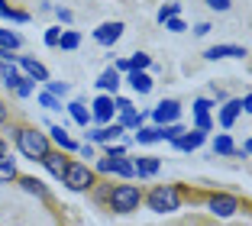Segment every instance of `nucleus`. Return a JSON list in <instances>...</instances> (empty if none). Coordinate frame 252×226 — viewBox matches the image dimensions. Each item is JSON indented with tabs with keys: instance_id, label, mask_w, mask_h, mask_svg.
I'll use <instances>...</instances> for the list:
<instances>
[{
	"instance_id": "20e7f679",
	"label": "nucleus",
	"mask_w": 252,
	"mask_h": 226,
	"mask_svg": "<svg viewBox=\"0 0 252 226\" xmlns=\"http://www.w3.org/2000/svg\"><path fill=\"white\" fill-rule=\"evenodd\" d=\"M181 207V194L171 184H158L152 194H149V210H156V213H171V210H178Z\"/></svg>"
},
{
	"instance_id": "423d86ee",
	"label": "nucleus",
	"mask_w": 252,
	"mask_h": 226,
	"mask_svg": "<svg viewBox=\"0 0 252 226\" xmlns=\"http://www.w3.org/2000/svg\"><path fill=\"white\" fill-rule=\"evenodd\" d=\"M120 36H123V23H104V26H97V30H94V39L100 45H113Z\"/></svg>"
},
{
	"instance_id": "09e8293b",
	"label": "nucleus",
	"mask_w": 252,
	"mask_h": 226,
	"mask_svg": "<svg viewBox=\"0 0 252 226\" xmlns=\"http://www.w3.org/2000/svg\"><path fill=\"white\" fill-rule=\"evenodd\" d=\"M0 155H7V142L3 139H0Z\"/></svg>"
},
{
	"instance_id": "2f4dec72",
	"label": "nucleus",
	"mask_w": 252,
	"mask_h": 226,
	"mask_svg": "<svg viewBox=\"0 0 252 226\" xmlns=\"http://www.w3.org/2000/svg\"><path fill=\"white\" fill-rule=\"evenodd\" d=\"M178 13H181V3H165V7L158 10V23L171 20V16H178Z\"/></svg>"
},
{
	"instance_id": "c756f323",
	"label": "nucleus",
	"mask_w": 252,
	"mask_h": 226,
	"mask_svg": "<svg viewBox=\"0 0 252 226\" xmlns=\"http://www.w3.org/2000/svg\"><path fill=\"white\" fill-rule=\"evenodd\" d=\"M20 78H23V74L16 71L13 65H10V68H3V74H0V81H3L7 88H13V91H16V84H20Z\"/></svg>"
},
{
	"instance_id": "72a5a7b5",
	"label": "nucleus",
	"mask_w": 252,
	"mask_h": 226,
	"mask_svg": "<svg viewBox=\"0 0 252 226\" xmlns=\"http://www.w3.org/2000/svg\"><path fill=\"white\" fill-rule=\"evenodd\" d=\"M32 91H36V84H32V78H20V84H16V94H20V97H30Z\"/></svg>"
},
{
	"instance_id": "f8f14e48",
	"label": "nucleus",
	"mask_w": 252,
	"mask_h": 226,
	"mask_svg": "<svg viewBox=\"0 0 252 226\" xmlns=\"http://www.w3.org/2000/svg\"><path fill=\"white\" fill-rule=\"evenodd\" d=\"M204 139H207L204 132H200V129H194V132H185V136H178L175 142H171V146H175V149H181V152H194V149H197L200 142H204Z\"/></svg>"
},
{
	"instance_id": "c85d7f7f",
	"label": "nucleus",
	"mask_w": 252,
	"mask_h": 226,
	"mask_svg": "<svg viewBox=\"0 0 252 226\" xmlns=\"http://www.w3.org/2000/svg\"><path fill=\"white\" fill-rule=\"evenodd\" d=\"M139 123H142V113H136L133 107L120 110V126H139Z\"/></svg>"
},
{
	"instance_id": "393cba45",
	"label": "nucleus",
	"mask_w": 252,
	"mask_h": 226,
	"mask_svg": "<svg viewBox=\"0 0 252 226\" xmlns=\"http://www.w3.org/2000/svg\"><path fill=\"white\" fill-rule=\"evenodd\" d=\"M113 171H117L120 178H133L136 175V171H133V161L126 159V155H123V159H113Z\"/></svg>"
},
{
	"instance_id": "a18cd8bd",
	"label": "nucleus",
	"mask_w": 252,
	"mask_h": 226,
	"mask_svg": "<svg viewBox=\"0 0 252 226\" xmlns=\"http://www.w3.org/2000/svg\"><path fill=\"white\" fill-rule=\"evenodd\" d=\"M243 110H246V113H252V94L243 97Z\"/></svg>"
},
{
	"instance_id": "f257e3e1",
	"label": "nucleus",
	"mask_w": 252,
	"mask_h": 226,
	"mask_svg": "<svg viewBox=\"0 0 252 226\" xmlns=\"http://www.w3.org/2000/svg\"><path fill=\"white\" fill-rule=\"evenodd\" d=\"M16 139V149H20L23 159H30V161H42L45 155H49V136L39 129H32V126H20V129L13 132Z\"/></svg>"
},
{
	"instance_id": "de8ad7c7",
	"label": "nucleus",
	"mask_w": 252,
	"mask_h": 226,
	"mask_svg": "<svg viewBox=\"0 0 252 226\" xmlns=\"http://www.w3.org/2000/svg\"><path fill=\"white\" fill-rule=\"evenodd\" d=\"M117 71H126V74H129V62L120 59V62H117Z\"/></svg>"
},
{
	"instance_id": "6e6552de",
	"label": "nucleus",
	"mask_w": 252,
	"mask_h": 226,
	"mask_svg": "<svg viewBox=\"0 0 252 226\" xmlns=\"http://www.w3.org/2000/svg\"><path fill=\"white\" fill-rule=\"evenodd\" d=\"M236 197H226V194H214L210 197V210L217 213V217H233L236 213Z\"/></svg>"
},
{
	"instance_id": "9d476101",
	"label": "nucleus",
	"mask_w": 252,
	"mask_h": 226,
	"mask_svg": "<svg viewBox=\"0 0 252 226\" xmlns=\"http://www.w3.org/2000/svg\"><path fill=\"white\" fill-rule=\"evenodd\" d=\"M91 120H94V123H110L113 120V100L110 97H97L94 110H91Z\"/></svg>"
},
{
	"instance_id": "a878e982",
	"label": "nucleus",
	"mask_w": 252,
	"mask_h": 226,
	"mask_svg": "<svg viewBox=\"0 0 252 226\" xmlns=\"http://www.w3.org/2000/svg\"><path fill=\"white\" fill-rule=\"evenodd\" d=\"M126 62H129V71H146V68L152 65V59H149L146 52H136L133 59H126Z\"/></svg>"
},
{
	"instance_id": "b1692460",
	"label": "nucleus",
	"mask_w": 252,
	"mask_h": 226,
	"mask_svg": "<svg viewBox=\"0 0 252 226\" xmlns=\"http://www.w3.org/2000/svg\"><path fill=\"white\" fill-rule=\"evenodd\" d=\"M214 152H217V155H236V146H233V139L223 132V136L214 139Z\"/></svg>"
},
{
	"instance_id": "f03ea898",
	"label": "nucleus",
	"mask_w": 252,
	"mask_h": 226,
	"mask_svg": "<svg viewBox=\"0 0 252 226\" xmlns=\"http://www.w3.org/2000/svg\"><path fill=\"white\" fill-rule=\"evenodd\" d=\"M139 200H142V191L136 184H117V188L107 194V204H110L113 213H133L139 210Z\"/></svg>"
},
{
	"instance_id": "0eeeda50",
	"label": "nucleus",
	"mask_w": 252,
	"mask_h": 226,
	"mask_svg": "<svg viewBox=\"0 0 252 226\" xmlns=\"http://www.w3.org/2000/svg\"><path fill=\"white\" fill-rule=\"evenodd\" d=\"M16 62H20V68L26 71V78H32V81H49L45 65H39L36 59H30V55H16Z\"/></svg>"
},
{
	"instance_id": "bb28decb",
	"label": "nucleus",
	"mask_w": 252,
	"mask_h": 226,
	"mask_svg": "<svg viewBox=\"0 0 252 226\" xmlns=\"http://www.w3.org/2000/svg\"><path fill=\"white\" fill-rule=\"evenodd\" d=\"M0 49H7V52L20 49V36H16V32H10V30H0Z\"/></svg>"
},
{
	"instance_id": "7ed1b4c3",
	"label": "nucleus",
	"mask_w": 252,
	"mask_h": 226,
	"mask_svg": "<svg viewBox=\"0 0 252 226\" xmlns=\"http://www.w3.org/2000/svg\"><path fill=\"white\" fill-rule=\"evenodd\" d=\"M62 184L68 191H91L94 188V171H91L84 161H68L65 175H62Z\"/></svg>"
},
{
	"instance_id": "6ab92c4d",
	"label": "nucleus",
	"mask_w": 252,
	"mask_h": 226,
	"mask_svg": "<svg viewBox=\"0 0 252 226\" xmlns=\"http://www.w3.org/2000/svg\"><path fill=\"white\" fill-rule=\"evenodd\" d=\"M16 181V161L10 155H0V184Z\"/></svg>"
},
{
	"instance_id": "a19ab883",
	"label": "nucleus",
	"mask_w": 252,
	"mask_h": 226,
	"mask_svg": "<svg viewBox=\"0 0 252 226\" xmlns=\"http://www.w3.org/2000/svg\"><path fill=\"white\" fill-rule=\"evenodd\" d=\"M97 171H113V159H107V155H104V159L97 161Z\"/></svg>"
},
{
	"instance_id": "aec40b11",
	"label": "nucleus",
	"mask_w": 252,
	"mask_h": 226,
	"mask_svg": "<svg viewBox=\"0 0 252 226\" xmlns=\"http://www.w3.org/2000/svg\"><path fill=\"white\" fill-rule=\"evenodd\" d=\"M68 113L74 117V123H78V126H88L91 123V110L84 107L81 100H71V103H68Z\"/></svg>"
},
{
	"instance_id": "ea45409f",
	"label": "nucleus",
	"mask_w": 252,
	"mask_h": 226,
	"mask_svg": "<svg viewBox=\"0 0 252 226\" xmlns=\"http://www.w3.org/2000/svg\"><path fill=\"white\" fill-rule=\"evenodd\" d=\"M207 7L217 10V13H223V10H230V0H207Z\"/></svg>"
},
{
	"instance_id": "ddd939ff",
	"label": "nucleus",
	"mask_w": 252,
	"mask_h": 226,
	"mask_svg": "<svg viewBox=\"0 0 252 226\" xmlns=\"http://www.w3.org/2000/svg\"><path fill=\"white\" fill-rule=\"evenodd\" d=\"M120 132H123V126L113 123V126H100V129H91L88 139L91 142H113V139H120Z\"/></svg>"
},
{
	"instance_id": "f704fd0d",
	"label": "nucleus",
	"mask_w": 252,
	"mask_h": 226,
	"mask_svg": "<svg viewBox=\"0 0 252 226\" xmlns=\"http://www.w3.org/2000/svg\"><path fill=\"white\" fill-rule=\"evenodd\" d=\"M39 103H42L45 110H59V107H62L59 97H52V94H39Z\"/></svg>"
},
{
	"instance_id": "1a4fd4ad",
	"label": "nucleus",
	"mask_w": 252,
	"mask_h": 226,
	"mask_svg": "<svg viewBox=\"0 0 252 226\" xmlns=\"http://www.w3.org/2000/svg\"><path fill=\"white\" fill-rule=\"evenodd\" d=\"M243 55H246L243 45H214V49L204 52V59H210V62H217V59H243Z\"/></svg>"
},
{
	"instance_id": "39448f33",
	"label": "nucleus",
	"mask_w": 252,
	"mask_h": 226,
	"mask_svg": "<svg viewBox=\"0 0 252 226\" xmlns=\"http://www.w3.org/2000/svg\"><path fill=\"white\" fill-rule=\"evenodd\" d=\"M178 117H181V103L178 100H162V103H156V110H152V120H156L158 126H171Z\"/></svg>"
},
{
	"instance_id": "412c9836",
	"label": "nucleus",
	"mask_w": 252,
	"mask_h": 226,
	"mask_svg": "<svg viewBox=\"0 0 252 226\" xmlns=\"http://www.w3.org/2000/svg\"><path fill=\"white\" fill-rule=\"evenodd\" d=\"M20 184H23V191H30V194H36V197H42V200H49V191H45V184L39 181V178H20Z\"/></svg>"
},
{
	"instance_id": "cd10ccee",
	"label": "nucleus",
	"mask_w": 252,
	"mask_h": 226,
	"mask_svg": "<svg viewBox=\"0 0 252 226\" xmlns=\"http://www.w3.org/2000/svg\"><path fill=\"white\" fill-rule=\"evenodd\" d=\"M59 45H62V49H65V52H74V49H78V45H81V36H78V32H71V30H68V32H62Z\"/></svg>"
},
{
	"instance_id": "4c0bfd02",
	"label": "nucleus",
	"mask_w": 252,
	"mask_h": 226,
	"mask_svg": "<svg viewBox=\"0 0 252 226\" xmlns=\"http://www.w3.org/2000/svg\"><path fill=\"white\" fill-rule=\"evenodd\" d=\"M210 107H214V103H210L207 97H197V100H194V113H207Z\"/></svg>"
},
{
	"instance_id": "5701e85b",
	"label": "nucleus",
	"mask_w": 252,
	"mask_h": 226,
	"mask_svg": "<svg viewBox=\"0 0 252 226\" xmlns=\"http://www.w3.org/2000/svg\"><path fill=\"white\" fill-rule=\"evenodd\" d=\"M0 16H3V20H13V23L30 20V13H23V10H16V7H7V0H0Z\"/></svg>"
},
{
	"instance_id": "2eb2a0df",
	"label": "nucleus",
	"mask_w": 252,
	"mask_h": 226,
	"mask_svg": "<svg viewBox=\"0 0 252 226\" xmlns=\"http://www.w3.org/2000/svg\"><path fill=\"white\" fill-rule=\"evenodd\" d=\"M42 165L49 168V175H52V178H62V175H65V168H68V161H65V155H62V152H49L42 159Z\"/></svg>"
},
{
	"instance_id": "4be33fe9",
	"label": "nucleus",
	"mask_w": 252,
	"mask_h": 226,
	"mask_svg": "<svg viewBox=\"0 0 252 226\" xmlns=\"http://www.w3.org/2000/svg\"><path fill=\"white\" fill-rule=\"evenodd\" d=\"M136 142H139V146H149V142H162V126L139 129V132H136Z\"/></svg>"
},
{
	"instance_id": "4468645a",
	"label": "nucleus",
	"mask_w": 252,
	"mask_h": 226,
	"mask_svg": "<svg viewBox=\"0 0 252 226\" xmlns=\"http://www.w3.org/2000/svg\"><path fill=\"white\" fill-rule=\"evenodd\" d=\"M133 171H136L139 178H152V175L158 171V159H156V155H142V159L133 161Z\"/></svg>"
},
{
	"instance_id": "58836bf2",
	"label": "nucleus",
	"mask_w": 252,
	"mask_h": 226,
	"mask_svg": "<svg viewBox=\"0 0 252 226\" xmlns=\"http://www.w3.org/2000/svg\"><path fill=\"white\" fill-rule=\"evenodd\" d=\"M62 30H45V45H59Z\"/></svg>"
},
{
	"instance_id": "f3484780",
	"label": "nucleus",
	"mask_w": 252,
	"mask_h": 226,
	"mask_svg": "<svg viewBox=\"0 0 252 226\" xmlns=\"http://www.w3.org/2000/svg\"><path fill=\"white\" fill-rule=\"evenodd\" d=\"M97 88H100V91H113V94H117V88H120V71H117V68H107V71L97 78Z\"/></svg>"
},
{
	"instance_id": "473e14b6",
	"label": "nucleus",
	"mask_w": 252,
	"mask_h": 226,
	"mask_svg": "<svg viewBox=\"0 0 252 226\" xmlns=\"http://www.w3.org/2000/svg\"><path fill=\"white\" fill-rule=\"evenodd\" d=\"M178 136H185V129H181L178 123H171V126H162V142L168 139V142H175Z\"/></svg>"
},
{
	"instance_id": "7c9ffc66",
	"label": "nucleus",
	"mask_w": 252,
	"mask_h": 226,
	"mask_svg": "<svg viewBox=\"0 0 252 226\" xmlns=\"http://www.w3.org/2000/svg\"><path fill=\"white\" fill-rule=\"evenodd\" d=\"M45 94L62 97V94H68V84H65V81H45Z\"/></svg>"
},
{
	"instance_id": "49530a36",
	"label": "nucleus",
	"mask_w": 252,
	"mask_h": 226,
	"mask_svg": "<svg viewBox=\"0 0 252 226\" xmlns=\"http://www.w3.org/2000/svg\"><path fill=\"white\" fill-rule=\"evenodd\" d=\"M3 123H7V103L0 100V126H3Z\"/></svg>"
},
{
	"instance_id": "e433bc0d",
	"label": "nucleus",
	"mask_w": 252,
	"mask_h": 226,
	"mask_svg": "<svg viewBox=\"0 0 252 226\" xmlns=\"http://www.w3.org/2000/svg\"><path fill=\"white\" fill-rule=\"evenodd\" d=\"M165 30H171V32H185V23H181V16H171V20H165Z\"/></svg>"
},
{
	"instance_id": "8fccbe9b",
	"label": "nucleus",
	"mask_w": 252,
	"mask_h": 226,
	"mask_svg": "<svg viewBox=\"0 0 252 226\" xmlns=\"http://www.w3.org/2000/svg\"><path fill=\"white\" fill-rule=\"evenodd\" d=\"M0 74H3V65H0Z\"/></svg>"
},
{
	"instance_id": "dca6fc26",
	"label": "nucleus",
	"mask_w": 252,
	"mask_h": 226,
	"mask_svg": "<svg viewBox=\"0 0 252 226\" xmlns=\"http://www.w3.org/2000/svg\"><path fill=\"white\" fill-rule=\"evenodd\" d=\"M126 81H129V88H133L136 94H149V91H152V78H149L146 71H129Z\"/></svg>"
},
{
	"instance_id": "c03bdc74",
	"label": "nucleus",
	"mask_w": 252,
	"mask_h": 226,
	"mask_svg": "<svg viewBox=\"0 0 252 226\" xmlns=\"http://www.w3.org/2000/svg\"><path fill=\"white\" fill-rule=\"evenodd\" d=\"M78 152H81L84 159H94V146H78Z\"/></svg>"
},
{
	"instance_id": "37998d69",
	"label": "nucleus",
	"mask_w": 252,
	"mask_h": 226,
	"mask_svg": "<svg viewBox=\"0 0 252 226\" xmlns=\"http://www.w3.org/2000/svg\"><path fill=\"white\" fill-rule=\"evenodd\" d=\"M210 30H214V26H210V23H197V30H194V32H197V36H207Z\"/></svg>"
},
{
	"instance_id": "9b49d317",
	"label": "nucleus",
	"mask_w": 252,
	"mask_h": 226,
	"mask_svg": "<svg viewBox=\"0 0 252 226\" xmlns=\"http://www.w3.org/2000/svg\"><path fill=\"white\" fill-rule=\"evenodd\" d=\"M239 113H243V100H226L223 110H220V126H223V129H230V126L236 123Z\"/></svg>"
},
{
	"instance_id": "a211bd4d",
	"label": "nucleus",
	"mask_w": 252,
	"mask_h": 226,
	"mask_svg": "<svg viewBox=\"0 0 252 226\" xmlns=\"http://www.w3.org/2000/svg\"><path fill=\"white\" fill-rule=\"evenodd\" d=\"M49 132H52L55 146H62V149H65V152H78V142H74V139L68 136V132L62 129V126H52V129H49Z\"/></svg>"
},
{
	"instance_id": "79ce46f5",
	"label": "nucleus",
	"mask_w": 252,
	"mask_h": 226,
	"mask_svg": "<svg viewBox=\"0 0 252 226\" xmlns=\"http://www.w3.org/2000/svg\"><path fill=\"white\" fill-rule=\"evenodd\" d=\"M55 16H59L62 23H71V10H62V7H59V10H55Z\"/></svg>"
},
{
	"instance_id": "c9c22d12",
	"label": "nucleus",
	"mask_w": 252,
	"mask_h": 226,
	"mask_svg": "<svg viewBox=\"0 0 252 226\" xmlns=\"http://www.w3.org/2000/svg\"><path fill=\"white\" fill-rule=\"evenodd\" d=\"M194 123H197V129H200V132H207L210 126H214V123H210V117H207V113H194Z\"/></svg>"
}]
</instances>
